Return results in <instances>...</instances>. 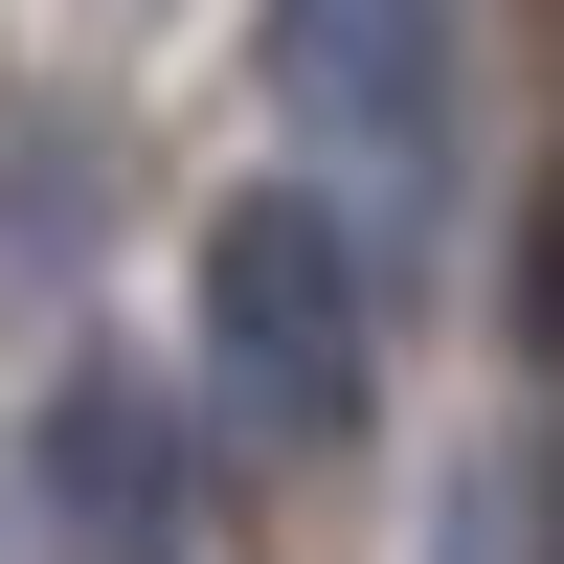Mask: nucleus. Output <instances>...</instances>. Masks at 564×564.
<instances>
[{
  "label": "nucleus",
  "instance_id": "nucleus-2",
  "mask_svg": "<svg viewBox=\"0 0 564 564\" xmlns=\"http://www.w3.org/2000/svg\"><path fill=\"white\" fill-rule=\"evenodd\" d=\"M271 68H294L316 159L406 181V204L452 181V0H271Z\"/></svg>",
  "mask_w": 564,
  "mask_h": 564
},
{
  "label": "nucleus",
  "instance_id": "nucleus-1",
  "mask_svg": "<svg viewBox=\"0 0 564 564\" xmlns=\"http://www.w3.org/2000/svg\"><path fill=\"white\" fill-rule=\"evenodd\" d=\"M204 361H226V406H249V430H294V452L361 430L384 316H361V249H339V204H316V181H249V204L204 226Z\"/></svg>",
  "mask_w": 564,
  "mask_h": 564
},
{
  "label": "nucleus",
  "instance_id": "nucleus-3",
  "mask_svg": "<svg viewBox=\"0 0 564 564\" xmlns=\"http://www.w3.org/2000/svg\"><path fill=\"white\" fill-rule=\"evenodd\" d=\"M45 475H68V520L113 542V564H159V497H181V452H159V406H135L113 361H90L68 406H45Z\"/></svg>",
  "mask_w": 564,
  "mask_h": 564
}]
</instances>
